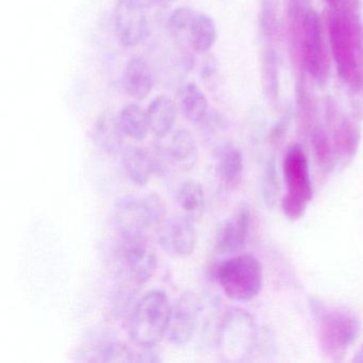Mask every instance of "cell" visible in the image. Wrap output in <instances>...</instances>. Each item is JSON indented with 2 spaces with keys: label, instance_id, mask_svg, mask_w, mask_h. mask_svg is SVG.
Returning a JSON list of instances; mask_svg holds the SVG:
<instances>
[{
  "label": "cell",
  "instance_id": "9",
  "mask_svg": "<svg viewBox=\"0 0 363 363\" xmlns=\"http://www.w3.org/2000/svg\"><path fill=\"white\" fill-rule=\"evenodd\" d=\"M201 312L199 295L191 290L184 291L172 303L167 324V342L182 347L194 337Z\"/></svg>",
  "mask_w": 363,
  "mask_h": 363
},
{
  "label": "cell",
  "instance_id": "31",
  "mask_svg": "<svg viewBox=\"0 0 363 363\" xmlns=\"http://www.w3.org/2000/svg\"><path fill=\"white\" fill-rule=\"evenodd\" d=\"M144 199H145L146 207H147L148 213H150L152 227L155 226L157 228L167 218L165 201L157 193H150V194L144 196Z\"/></svg>",
  "mask_w": 363,
  "mask_h": 363
},
{
  "label": "cell",
  "instance_id": "11",
  "mask_svg": "<svg viewBox=\"0 0 363 363\" xmlns=\"http://www.w3.org/2000/svg\"><path fill=\"white\" fill-rule=\"evenodd\" d=\"M157 240L167 254L186 258L194 252L197 243L195 220L186 214L167 216L157 227Z\"/></svg>",
  "mask_w": 363,
  "mask_h": 363
},
{
  "label": "cell",
  "instance_id": "17",
  "mask_svg": "<svg viewBox=\"0 0 363 363\" xmlns=\"http://www.w3.org/2000/svg\"><path fill=\"white\" fill-rule=\"evenodd\" d=\"M214 169L218 182L228 189L239 184L244 169L243 154L233 142H225L214 152Z\"/></svg>",
  "mask_w": 363,
  "mask_h": 363
},
{
  "label": "cell",
  "instance_id": "25",
  "mask_svg": "<svg viewBox=\"0 0 363 363\" xmlns=\"http://www.w3.org/2000/svg\"><path fill=\"white\" fill-rule=\"evenodd\" d=\"M137 352L127 345L125 342L114 341L105 342L91 350L86 356V361L90 362H135Z\"/></svg>",
  "mask_w": 363,
  "mask_h": 363
},
{
  "label": "cell",
  "instance_id": "8",
  "mask_svg": "<svg viewBox=\"0 0 363 363\" xmlns=\"http://www.w3.org/2000/svg\"><path fill=\"white\" fill-rule=\"evenodd\" d=\"M296 58L314 82L318 84L326 82L329 65L322 25L318 13L311 8L306 12L303 18Z\"/></svg>",
  "mask_w": 363,
  "mask_h": 363
},
{
  "label": "cell",
  "instance_id": "29",
  "mask_svg": "<svg viewBox=\"0 0 363 363\" xmlns=\"http://www.w3.org/2000/svg\"><path fill=\"white\" fill-rule=\"evenodd\" d=\"M298 122L301 130L303 133H310L313 130L314 116H315V109L314 104L310 99L305 86H299L298 92Z\"/></svg>",
  "mask_w": 363,
  "mask_h": 363
},
{
  "label": "cell",
  "instance_id": "22",
  "mask_svg": "<svg viewBox=\"0 0 363 363\" xmlns=\"http://www.w3.org/2000/svg\"><path fill=\"white\" fill-rule=\"evenodd\" d=\"M175 201L184 214L196 222L205 212V193L201 182L186 179L178 186Z\"/></svg>",
  "mask_w": 363,
  "mask_h": 363
},
{
  "label": "cell",
  "instance_id": "16",
  "mask_svg": "<svg viewBox=\"0 0 363 363\" xmlns=\"http://www.w3.org/2000/svg\"><path fill=\"white\" fill-rule=\"evenodd\" d=\"M91 137L95 145L108 155H116L124 150V131L118 121V114L106 110L93 123Z\"/></svg>",
  "mask_w": 363,
  "mask_h": 363
},
{
  "label": "cell",
  "instance_id": "19",
  "mask_svg": "<svg viewBox=\"0 0 363 363\" xmlns=\"http://www.w3.org/2000/svg\"><path fill=\"white\" fill-rule=\"evenodd\" d=\"M122 165L127 178L135 186H145L156 174L152 152L139 146H127L122 150Z\"/></svg>",
  "mask_w": 363,
  "mask_h": 363
},
{
  "label": "cell",
  "instance_id": "33",
  "mask_svg": "<svg viewBox=\"0 0 363 363\" xmlns=\"http://www.w3.org/2000/svg\"><path fill=\"white\" fill-rule=\"evenodd\" d=\"M143 350L142 352H138L135 354V362L157 363L162 361V358L159 357L157 352H150L152 348H143Z\"/></svg>",
  "mask_w": 363,
  "mask_h": 363
},
{
  "label": "cell",
  "instance_id": "13",
  "mask_svg": "<svg viewBox=\"0 0 363 363\" xmlns=\"http://www.w3.org/2000/svg\"><path fill=\"white\" fill-rule=\"evenodd\" d=\"M327 122L331 129V141L337 164L347 167L356 157L360 146V129L346 116H341L335 104L327 103Z\"/></svg>",
  "mask_w": 363,
  "mask_h": 363
},
{
  "label": "cell",
  "instance_id": "7",
  "mask_svg": "<svg viewBox=\"0 0 363 363\" xmlns=\"http://www.w3.org/2000/svg\"><path fill=\"white\" fill-rule=\"evenodd\" d=\"M256 341V330L250 314L242 310H231L220 322L218 348L226 362H242L252 354Z\"/></svg>",
  "mask_w": 363,
  "mask_h": 363
},
{
  "label": "cell",
  "instance_id": "3",
  "mask_svg": "<svg viewBox=\"0 0 363 363\" xmlns=\"http://www.w3.org/2000/svg\"><path fill=\"white\" fill-rule=\"evenodd\" d=\"M312 306L318 316L322 352L330 360L341 361L360 333L359 318L354 312L343 308L327 309L318 301Z\"/></svg>",
  "mask_w": 363,
  "mask_h": 363
},
{
  "label": "cell",
  "instance_id": "35",
  "mask_svg": "<svg viewBox=\"0 0 363 363\" xmlns=\"http://www.w3.org/2000/svg\"><path fill=\"white\" fill-rule=\"evenodd\" d=\"M352 361H354V362H363V343L361 344L360 347L357 350L354 358H352Z\"/></svg>",
  "mask_w": 363,
  "mask_h": 363
},
{
  "label": "cell",
  "instance_id": "2",
  "mask_svg": "<svg viewBox=\"0 0 363 363\" xmlns=\"http://www.w3.org/2000/svg\"><path fill=\"white\" fill-rule=\"evenodd\" d=\"M172 303L162 289H152L135 303L129 313L131 341L142 348H154L167 335Z\"/></svg>",
  "mask_w": 363,
  "mask_h": 363
},
{
  "label": "cell",
  "instance_id": "12",
  "mask_svg": "<svg viewBox=\"0 0 363 363\" xmlns=\"http://www.w3.org/2000/svg\"><path fill=\"white\" fill-rule=\"evenodd\" d=\"M111 224L116 237L145 235L152 225L144 197L125 195L116 199L112 206Z\"/></svg>",
  "mask_w": 363,
  "mask_h": 363
},
{
  "label": "cell",
  "instance_id": "10",
  "mask_svg": "<svg viewBox=\"0 0 363 363\" xmlns=\"http://www.w3.org/2000/svg\"><path fill=\"white\" fill-rule=\"evenodd\" d=\"M114 29L125 48H135L147 38L150 23L141 0H116L113 12Z\"/></svg>",
  "mask_w": 363,
  "mask_h": 363
},
{
  "label": "cell",
  "instance_id": "14",
  "mask_svg": "<svg viewBox=\"0 0 363 363\" xmlns=\"http://www.w3.org/2000/svg\"><path fill=\"white\" fill-rule=\"evenodd\" d=\"M252 214L247 205H242L218 229L216 248L220 254L233 255L243 250L250 235Z\"/></svg>",
  "mask_w": 363,
  "mask_h": 363
},
{
  "label": "cell",
  "instance_id": "4",
  "mask_svg": "<svg viewBox=\"0 0 363 363\" xmlns=\"http://www.w3.org/2000/svg\"><path fill=\"white\" fill-rule=\"evenodd\" d=\"M216 278L228 298L247 303L256 298L262 289V267L252 255H237L216 267Z\"/></svg>",
  "mask_w": 363,
  "mask_h": 363
},
{
  "label": "cell",
  "instance_id": "27",
  "mask_svg": "<svg viewBox=\"0 0 363 363\" xmlns=\"http://www.w3.org/2000/svg\"><path fill=\"white\" fill-rule=\"evenodd\" d=\"M311 142L318 167L324 173H330L337 162L330 135L323 127L315 126L311 131Z\"/></svg>",
  "mask_w": 363,
  "mask_h": 363
},
{
  "label": "cell",
  "instance_id": "32",
  "mask_svg": "<svg viewBox=\"0 0 363 363\" xmlns=\"http://www.w3.org/2000/svg\"><path fill=\"white\" fill-rule=\"evenodd\" d=\"M260 26L267 37H272L276 30L275 9L273 0H263L261 11Z\"/></svg>",
  "mask_w": 363,
  "mask_h": 363
},
{
  "label": "cell",
  "instance_id": "23",
  "mask_svg": "<svg viewBox=\"0 0 363 363\" xmlns=\"http://www.w3.org/2000/svg\"><path fill=\"white\" fill-rule=\"evenodd\" d=\"M121 127L126 137L143 141L150 131L147 112L138 104H128L118 113Z\"/></svg>",
  "mask_w": 363,
  "mask_h": 363
},
{
  "label": "cell",
  "instance_id": "26",
  "mask_svg": "<svg viewBox=\"0 0 363 363\" xmlns=\"http://www.w3.org/2000/svg\"><path fill=\"white\" fill-rule=\"evenodd\" d=\"M196 12L191 8L180 7L174 10L167 20V28L169 37L184 48H191V29Z\"/></svg>",
  "mask_w": 363,
  "mask_h": 363
},
{
  "label": "cell",
  "instance_id": "18",
  "mask_svg": "<svg viewBox=\"0 0 363 363\" xmlns=\"http://www.w3.org/2000/svg\"><path fill=\"white\" fill-rule=\"evenodd\" d=\"M122 82L123 88L129 96L137 101L145 99L154 86L150 63L143 57H133L125 65Z\"/></svg>",
  "mask_w": 363,
  "mask_h": 363
},
{
  "label": "cell",
  "instance_id": "20",
  "mask_svg": "<svg viewBox=\"0 0 363 363\" xmlns=\"http://www.w3.org/2000/svg\"><path fill=\"white\" fill-rule=\"evenodd\" d=\"M146 112L150 131L158 141L171 135L177 118V106L169 97L160 95L152 99Z\"/></svg>",
  "mask_w": 363,
  "mask_h": 363
},
{
  "label": "cell",
  "instance_id": "5",
  "mask_svg": "<svg viewBox=\"0 0 363 363\" xmlns=\"http://www.w3.org/2000/svg\"><path fill=\"white\" fill-rule=\"evenodd\" d=\"M286 192L281 208L286 218L298 220L313 199V186L310 176L307 155L299 144L290 146L284 160Z\"/></svg>",
  "mask_w": 363,
  "mask_h": 363
},
{
  "label": "cell",
  "instance_id": "36",
  "mask_svg": "<svg viewBox=\"0 0 363 363\" xmlns=\"http://www.w3.org/2000/svg\"><path fill=\"white\" fill-rule=\"evenodd\" d=\"M144 5H150V4L157 3V1H161V0H141Z\"/></svg>",
  "mask_w": 363,
  "mask_h": 363
},
{
  "label": "cell",
  "instance_id": "24",
  "mask_svg": "<svg viewBox=\"0 0 363 363\" xmlns=\"http://www.w3.org/2000/svg\"><path fill=\"white\" fill-rule=\"evenodd\" d=\"M216 37L213 18L208 14L196 13L191 29V48L199 54H206L213 48Z\"/></svg>",
  "mask_w": 363,
  "mask_h": 363
},
{
  "label": "cell",
  "instance_id": "21",
  "mask_svg": "<svg viewBox=\"0 0 363 363\" xmlns=\"http://www.w3.org/2000/svg\"><path fill=\"white\" fill-rule=\"evenodd\" d=\"M180 111L193 124H201L209 114V101L203 91L193 84H184L177 92Z\"/></svg>",
  "mask_w": 363,
  "mask_h": 363
},
{
  "label": "cell",
  "instance_id": "6",
  "mask_svg": "<svg viewBox=\"0 0 363 363\" xmlns=\"http://www.w3.org/2000/svg\"><path fill=\"white\" fill-rule=\"evenodd\" d=\"M116 257L120 273L137 288L147 284L158 267L156 250L147 233L116 237Z\"/></svg>",
  "mask_w": 363,
  "mask_h": 363
},
{
  "label": "cell",
  "instance_id": "34",
  "mask_svg": "<svg viewBox=\"0 0 363 363\" xmlns=\"http://www.w3.org/2000/svg\"><path fill=\"white\" fill-rule=\"evenodd\" d=\"M327 5H328L329 10L337 9V8L341 7L346 0H325Z\"/></svg>",
  "mask_w": 363,
  "mask_h": 363
},
{
  "label": "cell",
  "instance_id": "28",
  "mask_svg": "<svg viewBox=\"0 0 363 363\" xmlns=\"http://www.w3.org/2000/svg\"><path fill=\"white\" fill-rule=\"evenodd\" d=\"M262 79L267 99L275 104L279 96V74L277 55L272 48H267L263 56Z\"/></svg>",
  "mask_w": 363,
  "mask_h": 363
},
{
  "label": "cell",
  "instance_id": "1",
  "mask_svg": "<svg viewBox=\"0 0 363 363\" xmlns=\"http://www.w3.org/2000/svg\"><path fill=\"white\" fill-rule=\"evenodd\" d=\"M329 42L340 78L354 93H363V24L359 0L329 10Z\"/></svg>",
  "mask_w": 363,
  "mask_h": 363
},
{
  "label": "cell",
  "instance_id": "30",
  "mask_svg": "<svg viewBox=\"0 0 363 363\" xmlns=\"http://www.w3.org/2000/svg\"><path fill=\"white\" fill-rule=\"evenodd\" d=\"M277 172L274 159L267 162L262 178V195L267 208H273L275 205L276 194H277Z\"/></svg>",
  "mask_w": 363,
  "mask_h": 363
},
{
  "label": "cell",
  "instance_id": "15",
  "mask_svg": "<svg viewBox=\"0 0 363 363\" xmlns=\"http://www.w3.org/2000/svg\"><path fill=\"white\" fill-rule=\"evenodd\" d=\"M161 147L172 169L191 171L199 160L196 140L193 133L186 129H178L172 133L167 145L162 144Z\"/></svg>",
  "mask_w": 363,
  "mask_h": 363
}]
</instances>
